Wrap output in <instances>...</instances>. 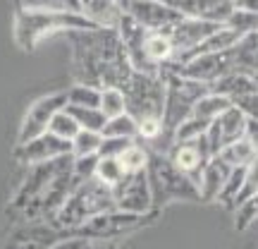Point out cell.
<instances>
[{
    "mask_svg": "<svg viewBox=\"0 0 258 249\" xmlns=\"http://www.w3.org/2000/svg\"><path fill=\"white\" fill-rule=\"evenodd\" d=\"M72 72L77 84L96 89H122L132 77V65L115 29L72 31Z\"/></svg>",
    "mask_w": 258,
    "mask_h": 249,
    "instance_id": "cell-1",
    "label": "cell"
},
{
    "mask_svg": "<svg viewBox=\"0 0 258 249\" xmlns=\"http://www.w3.org/2000/svg\"><path fill=\"white\" fill-rule=\"evenodd\" d=\"M91 29L96 27L74 10H17L15 41L22 51H34L38 41H43L50 34H72Z\"/></svg>",
    "mask_w": 258,
    "mask_h": 249,
    "instance_id": "cell-2",
    "label": "cell"
},
{
    "mask_svg": "<svg viewBox=\"0 0 258 249\" xmlns=\"http://www.w3.org/2000/svg\"><path fill=\"white\" fill-rule=\"evenodd\" d=\"M112 209H115L112 189L108 185H103L101 180L91 177V180L79 182L74 187L72 194L67 196V202L50 218V225H55L60 230H72L93 216H101V213L112 211Z\"/></svg>",
    "mask_w": 258,
    "mask_h": 249,
    "instance_id": "cell-3",
    "label": "cell"
},
{
    "mask_svg": "<svg viewBox=\"0 0 258 249\" xmlns=\"http://www.w3.org/2000/svg\"><path fill=\"white\" fill-rule=\"evenodd\" d=\"M146 180L148 189H151V204H153L156 213L172 202H199V187L184 173H179L167 156L148 154Z\"/></svg>",
    "mask_w": 258,
    "mask_h": 249,
    "instance_id": "cell-4",
    "label": "cell"
},
{
    "mask_svg": "<svg viewBox=\"0 0 258 249\" xmlns=\"http://www.w3.org/2000/svg\"><path fill=\"white\" fill-rule=\"evenodd\" d=\"M158 218V213H148V216H134V213H124V211H105L101 216H93L86 223L77 225L72 230H67L70 237L84 242H110L115 237H124L132 232L146 228Z\"/></svg>",
    "mask_w": 258,
    "mask_h": 249,
    "instance_id": "cell-5",
    "label": "cell"
},
{
    "mask_svg": "<svg viewBox=\"0 0 258 249\" xmlns=\"http://www.w3.org/2000/svg\"><path fill=\"white\" fill-rule=\"evenodd\" d=\"M127 115L134 120L141 118H160L165 106V79L163 74L132 72L129 82L122 86Z\"/></svg>",
    "mask_w": 258,
    "mask_h": 249,
    "instance_id": "cell-6",
    "label": "cell"
},
{
    "mask_svg": "<svg viewBox=\"0 0 258 249\" xmlns=\"http://www.w3.org/2000/svg\"><path fill=\"white\" fill-rule=\"evenodd\" d=\"M170 72L179 74L184 79L201 84H213L225 74L234 72V60H232V48L227 51H218V53H201V56L189 58L182 65H167Z\"/></svg>",
    "mask_w": 258,
    "mask_h": 249,
    "instance_id": "cell-7",
    "label": "cell"
},
{
    "mask_svg": "<svg viewBox=\"0 0 258 249\" xmlns=\"http://www.w3.org/2000/svg\"><path fill=\"white\" fill-rule=\"evenodd\" d=\"M112 202H115V211L134 213V216L156 213L153 211V204H151V189H148L146 170L122 177L120 182L112 187Z\"/></svg>",
    "mask_w": 258,
    "mask_h": 249,
    "instance_id": "cell-8",
    "label": "cell"
},
{
    "mask_svg": "<svg viewBox=\"0 0 258 249\" xmlns=\"http://www.w3.org/2000/svg\"><path fill=\"white\" fill-rule=\"evenodd\" d=\"M220 27L222 24H211V22L189 19V17H182L172 27H167V36H170L172 48H175V63L172 65L184 63L186 58L191 56L194 51L201 46L215 29H220Z\"/></svg>",
    "mask_w": 258,
    "mask_h": 249,
    "instance_id": "cell-9",
    "label": "cell"
},
{
    "mask_svg": "<svg viewBox=\"0 0 258 249\" xmlns=\"http://www.w3.org/2000/svg\"><path fill=\"white\" fill-rule=\"evenodd\" d=\"M67 106V98H64V91H57V93H48V96H41L36 101L29 106L27 115L24 120L19 125V134H17V144H24L29 139L38 137L48 132V125L53 120V115L57 111H62Z\"/></svg>",
    "mask_w": 258,
    "mask_h": 249,
    "instance_id": "cell-10",
    "label": "cell"
},
{
    "mask_svg": "<svg viewBox=\"0 0 258 249\" xmlns=\"http://www.w3.org/2000/svg\"><path fill=\"white\" fill-rule=\"evenodd\" d=\"M70 154H72L70 141H62V139L53 137L50 132H43V134L29 139V141H24V144H17V148H15V156H17V161H19V163H24V166L48 163V161H55V158L70 156Z\"/></svg>",
    "mask_w": 258,
    "mask_h": 249,
    "instance_id": "cell-11",
    "label": "cell"
},
{
    "mask_svg": "<svg viewBox=\"0 0 258 249\" xmlns=\"http://www.w3.org/2000/svg\"><path fill=\"white\" fill-rule=\"evenodd\" d=\"M167 158H170V163H172L179 173H184L194 185L199 187V177H201L208 158H213V156H211V151H208V146H206V134H203L201 139H194V141L172 144Z\"/></svg>",
    "mask_w": 258,
    "mask_h": 249,
    "instance_id": "cell-12",
    "label": "cell"
},
{
    "mask_svg": "<svg viewBox=\"0 0 258 249\" xmlns=\"http://www.w3.org/2000/svg\"><path fill=\"white\" fill-rule=\"evenodd\" d=\"M124 15L132 17L137 24H141L144 29H148V31L167 29L182 19L172 8H167L163 0H127Z\"/></svg>",
    "mask_w": 258,
    "mask_h": 249,
    "instance_id": "cell-13",
    "label": "cell"
},
{
    "mask_svg": "<svg viewBox=\"0 0 258 249\" xmlns=\"http://www.w3.org/2000/svg\"><path fill=\"white\" fill-rule=\"evenodd\" d=\"M64 237H70L67 230H60L50 223H31L27 228H19L12 232L10 240L0 244V249H48Z\"/></svg>",
    "mask_w": 258,
    "mask_h": 249,
    "instance_id": "cell-14",
    "label": "cell"
},
{
    "mask_svg": "<svg viewBox=\"0 0 258 249\" xmlns=\"http://www.w3.org/2000/svg\"><path fill=\"white\" fill-rule=\"evenodd\" d=\"M163 3L175 10L179 17L201 19L211 24H225L234 10L230 0H163Z\"/></svg>",
    "mask_w": 258,
    "mask_h": 249,
    "instance_id": "cell-15",
    "label": "cell"
},
{
    "mask_svg": "<svg viewBox=\"0 0 258 249\" xmlns=\"http://www.w3.org/2000/svg\"><path fill=\"white\" fill-rule=\"evenodd\" d=\"M77 12L96 29H117L124 17V8L117 0H77Z\"/></svg>",
    "mask_w": 258,
    "mask_h": 249,
    "instance_id": "cell-16",
    "label": "cell"
},
{
    "mask_svg": "<svg viewBox=\"0 0 258 249\" xmlns=\"http://www.w3.org/2000/svg\"><path fill=\"white\" fill-rule=\"evenodd\" d=\"M141 51H144L146 63L151 65L158 74L163 72L167 65L175 63V48H172V41L167 36V29L146 31V34H144V41H141Z\"/></svg>",
    "mask_w": 258,
    "mask_h": 249,
    "instance_id": "cell-17",
    "label": "cell"
},
{
    "mask_svg": "<svg viewBox=\"0 0 258 249\" xmlns=\"http://www.w3.org/2000/svg\"><path fill=\"white\" fill-rule=\"evenodd\" d=\"M227 175H230L227 163H222L218 156L208 158V163H206L201 177H199V202H218Z\"/></svg>",
    "mask_w": 258,
    "mask_h": 249,
    "instance_id": "cell-18",
    "label": "cell"
},
{
    "mask_svg": "<svg viewBox=\"0 0 258 249\" xmlns=\"http://www.w3.org/2000/svg\"><path fill=\"white\" fill-rule=\"evenodd\" d=\"M208 91L218 93L222 98H227L230 103H234L237 98L246 96V93H258V84H256V77L230 72L225 77H220V79H215L213 84H208Z\"/></svg>",
    "mask_w": 258,
    "mask_h": 249,
    "instance_id": "cell-19",
    "label": "cell"
},
{
    "mask_svg": "<svg viewBox=\"0 0 258 249\" xmlns=\"http://www.w3.org/2000/svg\"><path fill=\"white\" fill-rule=\"evenodd\" d=\"M222 163H227L230 168H249V166H256V158H258V144L249 141V139H237L232 141L227 146L220 148L218 154Z\"/></svg>",
    "mask_w": 258,
    "mask_h": 249,
    "instance_id": "cell-20",
    "label": "cell"
},
{
    "mask_svg": "<svg viewBox=\"0 0 258 249\" xmlns=\"http://www.w3.org/2000/svg\"><path fill=\"white\" fill-rule=\"evenodd\" d=\"M246 120H249V118H246L239 108L232 106L230 111H225L218 120L213 122L215 129H218V137H220L222 146H227V144H232V141H237V139L244 137V132H246Z\"/></svg>",
    "mask_w": 258,
    "mask_h": 249,
    "instance_id": "cell-21",
    "label": "cell"
},
{
    "mask_svg": "<svg viewBox=\"0 0 258 249\" xmlns=\"http://www.w3.org/2000/svg\"><path fill=\"white\" fill-rule=\"evenodd\" d=\"M230 108H232V103L227 101V98H222V96H218V93L208 91L203 98H199V101L194 103L191 115L194 118H201V120H206V122H215L222 113L230 111Z\"/></svg>",
    "mask_w": 258,
    "mask_h": 249,
    "instance_id": "cell-22",
    "label": "cell"
},
{
    "mask_svg": "<svg viewBox=\"0 0 258 249\" xmlns=\"http://www.w3.org/2000/svg\"><path fill=\"white\" fill-rule=\"evenodd\" d=\"M117 163H120L122 173L124 175H132V173H141V170H146V163H148V151L141 144H139L137 139L129 144L124 151H122L120 156H117Z\"/></svg>",
    "mask_w": 258,
    "mask_h": 249,
    "instance_id": "cell-23",
    "label": "cell"
},
{
    "mask_svg": "<svg viewBox=\"0 0 258 249\" xmlns=\"http://www.w3.org/2000/svg\"><path fill=\"white\" fill-rule=\"evenodd\" d=\"M64 98H67V106H72V108H98L101 89L86 86V84H74L64 91Z\"/></svg>",
    "mask_w": 258,
    "mask_h": 249,
    "instance_id": "cell-24",
    "label": "cell"
},
{
    "mask_svg": "<svg viewBox=\"0 0 258 249\" xmlns=\"http://www.w3.org/2000/svg\"><path fill=\"white\" fill-rule=\"evenodd\" d=\"M101 137H112V139H137V120L122 113L117 118H108L101 129Z\"/></svg>",
    "mask_w": 258,
    "mask_h": 249,
    "instance_id": "cell-25",
    "label": "cell"
},
{
    "mask_svg": "<svg viewBox=\"0 0 258 249\" xmlns=\"http://www.w3.org/2000/svg\"><path fill=\"white\" fill-rule=\"evenodd\" d=\"M208 125L211 122L201 120V118H194L189 115L184 122H179L175 129H172V144H182V141H194V139H201L206 132H208Z\"/></svg>",
    "mask_w": 258,
    "mask_h": 249,
    "instance_id": "cell-26",
    "label": "cell"
},
{
    "mask_svg": "<svg viewBox=\"0 0 258 249\" xmlns=\"http://www.w3.org/2000/svg\"><path fill=\"white\" fill-rule=\"evenodd\" d=\"M101 134L98 132H89V129H79L74 139L70 141L72 146V158H82V156H98V146H101Z\"/></svg>",
    "mask_w": 258,
    "mask_h": 249,
    "instance_id": "cell-27",
    "label": "cell"
},
{
    "mask_svg": "<svg viewBox=\"0 0 258 249\" xmlns=\"http://www.w3.org/2000/svg\"><path fill=\"white\" fill-rule=\"evenodd\" d=\"M64 111L77 120L79 129H89V132H98L101 134L103 125H105V115L98 108H72V106H64Z\"/></svg>",
    "mask_w": 258,
    "mask_h": 249,
    "instance_id": "cell-28",
    "label": "cell"
},
{
    "mask_svg": "<svg viewBox=\"0 0 258 249\" xmlns=\"http://www.w3.org/2000/svg\"><path fill=\"white\" fill-rule=\"evenodd\" d=\"M48 132H50L53 137L62 139V141H72L74 134L79 132V125H77V120L62 108V111H57L55 115H53V120L48 125Z\"/></svg>",
    "mask_w": 258,
    "mask_h": 249,
    "instance_id": "cell-29",
    "label": "cell"
},
{
    "mask_svg": "<svg viewBox=\"0 0 258 249\" xmlns=\"http://www.w3.org/2000/svg\"><path fill=\"white\" fill-rule=\"evenodd\" d=\"M227 27L230 31L239 34V36H246V34H256V27H258V15L256 12H244V10H232L227 22L222 24Z\"/></svg>",
    "mask_w": 258,
    "mask_h": 249,
    "instance_id": "cell-30",
    "label": "cell"
},
{
    "mask_svg": "<svg viewBox=\"0 0 258 249\" xmlns=\"http://www.w3.org/2000/svg\"><path fill=\"white\" fill-rule=\"evenodd\" d=\"M98 111L105 115V120H108V118H117V115H122V113H127L122 89H101Z\"/></svg>",
    "mask_w": 258,
    "mask_h": 249,
    "instance_id": "cell-31",
    "label": "cell"
},
{
    "mask_svg": "<svg viewBox=\"0 0 258 249\" xmlns=\"http://www.w3.org/2000/svg\"><path fill=\"white\" fill-rule=\"evenodd\" d=\"M165 132H170V129L163 127V120H160V118H141V120H137V141L144 148L151 146V144H153L158 137H163Z\"/></svg>",
    "mask_w": 258,
    "mask_h": 249,
    "instance_id": "cell-32",
    "label": "cell"
},
{
    "mask_svg": "<svg viewBox=\"0 0 258 249\" xmlns=\"http://www.w3.org/2000/svg\"><path fill=\"white\" fill-rule=\"evenodd\" d=\"M251 168H253V166H249V168H230V175H227V180H225V187H222L218 202L225 204V206H230L232 199H234V196H237V192L241 189V185L246 182V175H249Z\"/></svg>",
    "mask_w": 258,
    "mask_h": 249,
    "instance_id": "cell-33",
    "label": "cell"
},
{
    "mask_svg": "<svg viewBox=\"0 0 258 249\" xmlns=\"http://www.w3.org/2000/svg\"><path fill=\"white\" fill-rule=\"evenodd\" d=\"M93 177H96V180H101L103 185H108L112 189V187L124 177V173H122L117 158H98V166H96V175Z\"/></svg>",
    "mask_w": 258,
    "mask_h": 249,
    "instance_id": "cell-34",
    "label": "cell"
},
{
    "mask_svg": "<svg viewBox=\"0 0 258 249\" xmlns=\"http://www.w3.org/2000/svg\"><path fill=\"white\" fill-rule=\"evenodd\" d=\"M96 166H98V156H82V158H72V177L74 182H86L96 175Z\"/></svg>",
    "mask_w": 258,
    "mask_h": 249,
    "instance_id": "cell-35",
    "label": "cell"
},
{
    "mask_svg": "<svg viewBox=\"0 0 258 249\" xmlns=\"http://www.w3.org/2000/svg\"><path fill=\"white\" fill-rule=\"evenodd\" d=\"M19 10H74L77 0H17Z\"/></svg>",
    "mask_w": 258,
    "mask_h": 249,
    "instance_id": "cell-36",
    "label": "cell"
},
{
    "mask_svg": "<svg viewBox=\"0 0 258 249\" xmlns=\"http://www.w3.org/2000/svg\"><path fill=\"white\" fill-rule=\"evenodd\" d=\"M256 192H258V177H256V166L249 170V175H246V182L241 185V189L237 192V196L232 199V209H237L241 206L244 202H249V199H256Z\"/></svg>",
    "mask_w": 258,
    "mask_h": 249,
    "instance_id": "cell-37",
    "label": "cell"
},
{
    "mask_svg": "<svg viewBox=\"0 0 258 249\" xmlns=\"http://www.w3.org/2000/svg\"><path fill=\"white\" fill-rule=\"evenodd\" d=\"M134 139H112V137H103L101 146H98V158H117L124 148L132 144Z\"/></svg>",
    "mask_w": 258,
    "mask_h": 249,
    "instance_id": "cell-38",
    "label": "cell"
},
{
    "mask_svg": "<svg viewBox=\"0 0 258 249\" xmlns=\"http://www.w3.org/2000/svg\"><path fill=\"white\" fill-rule=\"evenodd\" d=\"M256 213H258L256 199H249L241 206H237V230H246V225H251L256 221Z\"/></svg>",
    "mask_w": 258,
    "mask_h": 249,
    "instance_id": "cell-39",
    "label": "cell"
},
{
    "mask_svg": "<svg viewBox=\"0 0 258 249\" xmlns=\"http://www.w3.org/2000/svg\"><path fill=\"white\" fill-rule=\"evenodd\" d=\"M234 108H239L246 118H256V113H258V98H256V93H246V96H241V98H237V101L232 103Z\"/></svg>",
    "mask_w": 258,
    "mask_h": 249,
    "instance_id": "cell-40",
    "label": "cell"
},
{
    "mask_svg": "<svg viewBox=\"0 0 258 249\" xmlns=\"http://www.w3.org/2000/svg\"><path fill=\"white\" fill-rule=\"evenodd\" d=\"M84 244H86L84 240H77V237H64V240L55 242L53 247H48V249H84Z\"/></svg>",
    "mask_w": 258,
    "mask_h": 249,
    "instance_id": "cell-41",
    "label": "cell"
},
{
    "mask_svg": "<svg viewBox=\"0 0 258 249\" xmlns=\"http://www.w3.org/2000/svg\"><path fill=\"white\" fill-rule=\"evenodd\" d=\"M232 5H234V10H244V12H256L258 0H234Z\"/></svg>",
    "mask_w": 258,
    "mask_h": 249,
    "instance_id": "cell-42",
    "label": "cell"
},
{
    "mask_svg": "<svg viewBox=\"0 0 258 249\" xmlns=\"http://www.w3.org/2000/svg\"><path fill=\"white\" fill-rule=\"evenodd\" d=\"M84 249H108V244H96V242H86Z\"/></svg>",
    "mask_w": 258,
    "mask_h": 249,
    "instance_id": "cell-43",
    "label": "cell"
},
{
    "mask_svg": "<svg viewBox=\"0 0 258 249\" xmlns=\"http://www.w3.org/2000/svg\"><path fill=\"white\" fill-rule=\"evenodd\" d=\"M108 249H117V247H115V244H108Z\"/></svg>",
    "mask_w": 258,
    "mask_h": 249,
    "instance_id": "cell-44",
    "label": "cell"
},
{
    "mask_svg": "<svg viewBox=\"0 0 258 249\" xmlns=\"http://www.w3.org/2000/svg\"><path fill=\"white\" fill-rule=\"evenodd\" d=\"M230 3H234V0H230Z\"/></svg>",
    "mask_w": 258,
    "mask_h": 249,
    "instance_id": "cell-45",
    "label": "cell"
}]
</instances>
